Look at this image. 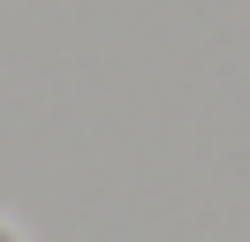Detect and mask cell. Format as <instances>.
<instances>
[{"mask_svg":"<svg viewBox=\"0 0 250 242\" xmlns=\"http://www.w3.org/2000/svg\"><path fill=\"white\" fill-rule=\"evenodd\" d=\"M0 242H23V227H16V220H0Z\"/></svg>","mask_w":250,"mask_h":242,"instance_id":"obj_1","label":"cell"}]
</instances>
